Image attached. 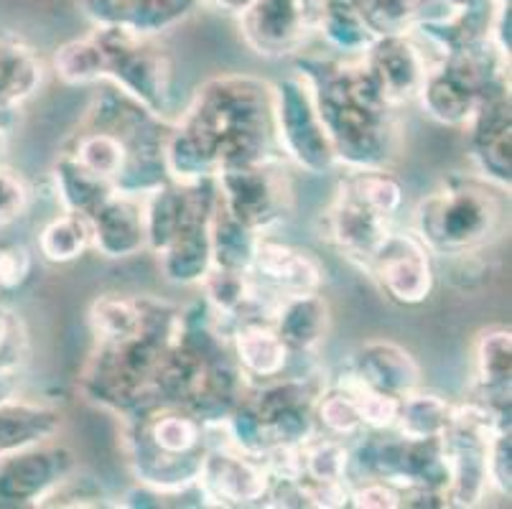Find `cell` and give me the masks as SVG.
Segmentation results:
<instances>
[{
  "instance_id": "cell-1",
  "label": "cell",
  "mask_w": 512,
  "mask_h": 509,
  "mask_svg": "<svg viewBox=\"0 0 512 509\" xmlns=\"http://www.w3.org/2000/svg\"><path fill=\"white\" fill-rule=\"evenodd\" d=\"M128 456L138 482L156 492H179L197 484L207 454V428L192 410L153 403L128 415Z\"/></svg>"
},
{
  "instance_id": "cell-2",
  "label": "cell",
  "mask_w": 512,
  "mask_h": 509,
  "mask_svg": "<svg viewBox=\"0 0 512 509\" xmlns=\"http://www.w3.org/2000/svg\"><path fill=\"white\" fill-rule=\"evenodd\" d=\"M505 227V202L490 181L449 184L423 196L416 209L418 240L431 255L467 258Z\"/></svg>"
},
{
  "instance_id": "cell-3",
  "label": "cell",
  "mask_w": 512,
  "mask_h": 509,
  "mask_svg": "<svg viewBox=\"0 0 512 509\" xmlns=\"http://www.w3.org/2000/svg\"><path fill=\"white\" fill-rule=\"evenodd\" d=\"M214 186L220 207L260 237L281 224L293 207L291 181L281 168V158L227 168L214 176Z\"/></svg>"
},
{
  "instance_id": "cell-4",
  "label": "cell",
  "mask_w": 512,
  "mask_h": 509,
  "mask_svg": "<svg viewBox=\"0 0 512 509\" xmlns=\"http://www.w3.org/2000/svg\"><path fill=\"white\" fill-rule=\"evenodd\" d=\"M271 90L276 140L283 156L293 158L311 174H321V171L332 168L337 158H334L327 133H324L304 74L299 72Z\"/></svg>"
},
{
  "instance_id": "cell-5",
  "label": "cell",
  "mask_w": 512,
  "mask_h": 509,
  "mask_svg": "<svg viewBox=\"0 0 512 509\" xmlns=\"http://www.w3.org/2000/svg\"><path fill=\"white\" fill-rule=\"evenodd\" d=\"M321 8L324 0H253L240 13L245 44L271 59L301 54L319 34Z\"/></svg>"
},
{
  "instance_id": "cell-6",
  "label": "cell",
  "mask_w": 512,
  "mask_h": 509,
  "mask_svg": "<svg viewBox=\"0 0 512 509\" xmlns=\"http://www.w3.org/2000/svg\"><path fill=\"white\" fill-rule=\"evenodd\" d=\"M72 474V454L51 438L8 451L0 456V504L39 507Z\"/></svg>"
},
{
  "instance_id": "cell-7",
  "label": "cell",
  "mask_w": 512,
  "mask_h": 509,
  "mask_svg": "<svg viewBox=\"0 0 512 509\" xmlns=\"http://www.w3.org/2000/svg\"><path fill=\"white\" fill-rule=\"evenodd\" d=\"M362 270L370 273L377 286L393 301L413 303L426 301L434 288L431 252L426 250L416 232H390Z\"/></svg>"
},
{
  "instance_id": "cell-8",
  "label": "cell",
  "mask_w": 512,
  "mask_h": 509,
  "mask_svg": "<svg viewBox=\"0 0 512 509\" xmlns=\"http://www.w3.org/2000/svg\"><path fill=\"white\" fill-rule=\"evenodd\" d=\"M95 26H118L143 36H156L164 28L184 21L199 0H77Z\"/></svg>"
},
{
  "instance_id": "cell-9",
  "label": "cell",
  "mask_w": 512,
  "mask_h": 509,
  "mask_svg": "<svg viewBox=\"0 0 512 509\" xmlns=\"http://www.w3.org/2000/svg\"><path fill=\"white\" fill-rule=\"evenodd\" d=\"M230 342L245 385L250 382L265 385V382L281 380L291 362V349L286 347L273 321L268 319L240 321L232 329Z\"/></svg>"
},
{
  "instance_id": "cell-10",
  "label": "cell",
  "mask_w": 512,
  "mask_h": 509,
  "mask_svg": "<svg viewBox=\"0 0 512 509\" xmlns=\"http://www.w3.org/2000/svg\"><path fill=\"white\" fill-rule=\"evenodd\" d=\"M360 380L377 390L390 392L395 398H406L421 385V370L406 349L390 342H370L360 349L355 364L349 367Z\"/></svg>"
},
{
  "instance_id": "cell-11",
  "label": "cell",
  "mask_w": 512,
  "mask_h": 509,
  "mask_svg": "<svg viewBox=\"0 0 512 509\" xmlns=\"http://www.w3.org/2000/svg\"><path fill=\"white\" fill-rule=\"evenodd\" d=\"M271 321L291 354H311L321 339H327L324 336L329 329L327 301L319 296V291L286 296L276 306Z\"/></svg>"
},
{
  "instance_id": "cell-12",
  "label": "cell",
  "mask_w": 512,
  "mask_h": 509,
  "mask_svg": "<svg viewBox=\"0 0 512 509\" xmlns=\"http://www.w3.org/2000/svg\"><path fill=\"white\" fill-rule=\"evenodd\" d=\"M479 398L495 410H510V331L495 326L482 331L474 357Z\"/></svg>"
},
{
  "instance_id": "cell-13",
  "label": "cell",
  "mask_w": 512,
  "mask_h": 509,
  "mask_svg": "<svg viewBox=\"0 0 512 509\" xmlns=\"http://www.w3.org/2000/svg\"><path fill=\"white\" fill-rule=\"evenodd\" d=\"M41 79V59L29 46L0 39V128L8 130L6 118L34 95Z\"/></svg>"
},
{
  "instance_id": "cell-14",
  "label": "cell",
  "mask_w": 512,
  "mask_h": 509,
  "mask_svg": "<svg viewBox=\"0 0 512 509\" xmlns=\"http://www.w3.org/2000/svg\"><path fill=\"white\" fill-rule=\"evenodd\" d=\"M59 423V415L41 405L21 403L18 398L0 403V456L54 438Z\"/></svg>"
},
{
  "instance_id": "cell-15",
  "label": "cell",
  "mask_w": 512,
  "mask_h": 509,
  "mask_svg": "<svg viewBox=\"0 0 512 509\" xmlns=\"http://www.w3.org/2000/svg\"><path fill=\"white\" fill-rule=\"evenodd\" d=\"M451 405L431 392H411L400 400L398 428L400 436L406 438H439L449 423Z\"/></svg>"
},
{
  "instance_id": "cell-16",
  "label": "cell",
  "mask_w": 512,
  "mask_h": 509,
  "mask_svg": "<svg viewBox=\"0 0 512 509\" xmlns=\"http://www.w3.org/2000/svg\"><path fill=\"white\" fill-rule=\"evenodd\" d=\"M92 247V230L85 214L64 212L44 227L39 237L41 258L49 263H69L77 260L82 252Z\"/></svg>"
},
{
  "instance_id": "cell-17",
  "label": "cell",
  "mask_w": 512,
  "mask_h": 509,
  "mask_svg": "<svg viewBox=\"0 0 512 509\" xmlns=\"http://www.w3.org/2000/svg\"><path fill=\"white\" fill-rule=\"evenodd\" d=\"M375 39L413 34L421 0H352Z\"/></svg>"
},
{
  "instance_id": "cell-18",
  "label": "cell",
  "mask_w": 512,
  "mask_h": 509,
  "mask_svg": "<svg viewBox=\"0 0 512 509\" xmlns=\"http://www.w3.org/2000/svg\"><path fill=\"white\" fill-rule=\"evenodd\" d=\"M31 191L26 181L0 163V232L11 227L29 209Z\"/></svg>"
},
{
  "instance_id": "cell-19",
  "label": "cell",
  "mask_w": 512,
  "mask_h": 509,
  "mask_svg": "<svg viewBox=\"0 0 512 509\" xmlns=\"http://www.w3.org/2000/svg\"><path fill=\"white\" fill-rule=\"evenodd\" d=\"M34 255L23 245H0V288L3 293L13 291L29 278Z\"/></svg>"
},
{
  "instance_id": "cell-20",
  "label": "cell",
  "mask_w": 512,
  "mask_h": 509,
  "mask_svg": "<svg viewBox=\"0 0 512 509\" xmlns=\"http://www.w3.org/2000/svg\"><path fill=\"white\" fill-rule=\"evenodd\" d=\"M23 354L21 321L0 306V370L18 372Z\"/></svg>"
}]
</instances>
